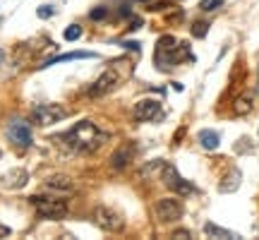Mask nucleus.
Listing matches in <instances>:
<instances>
[{
	"instance_id": "1",
	"label": "nucleus",
	"mask_w": 259,
	"mask_h": 240,
	"mask_svg": "<svg viewBox=\"0 0 259 240\" xmlns=\"http://www.w3.org/2000/svg\"><path fill=\"white\" fill-rule=\"evenodd\" d=\"M60 139H65L67 149H72L77 154H92V151H96L106 142V135L94 125L92 120H79Z\"/></svg>"
},
{
	"instance_id": "2",
	"label": "nucleus",
	"mask_w": 259,
	"mask_h": 240,
	"mask_svg": "<svg viewBox=\"0 0 259 240\" xmlns=\"http://www.w3.org/2000/svg\"><path fill=\"white\" fill-rule=\"evenodd\" d=\"M187 56H190V46H187V44H178L173 36H161L156 44V56H154V60H156L158 70H168V67L178 65Z\"/></svg>"
},
{
	"instance_id": "3",
	"label": "nucleus",
	"mask_w": 259,
	"mask_h": 240,
	"mask_svg": "<svg viewBox=\"0 0 259 240\" xmlns=\"http://www.w3.org/2000/svg\"><path fill=\"white\" fill-rule=\"evenodd\" d=\"M29 204L36 209L41 219H63L67 214V204L63 199H53V197H44V194H31Z\"/></svg>"
},
{
	"instance_id": "4",
	"label": "nucleus",
	"mask_w": 259,
	"mask_h": 240,
	"mask_svg": "<svg viewBox=\"0 0 259 240\" xmlns=\"http://www.w3.org/2000/svg\"><path fill=\"white\" fill-rule=\"evenodd\" d=\"M63 118H67V108L60 106V103H38L31 108V120L46 128V125H53V123H60Z\"/></svg>"
},
{
	"instance_id": "5",
	"label": "nucleus",
	"mask_w": 259,
	"mask_h": 240,
	"mask_svg": "<svg viewBox=\"0 0 259 240\" xmlns=\"http://www.w3.org/2000/svg\"><path fill=\"white\" fill-rule=\"evenodd\" d=\"M94 223L108 233H120L125 228V219L111 207H96L94 209Z\"/></svg>"
},
{
	"instance_id": "6",
	"label": "nucleus",
	"mask_w": 259,
	"mask_h": 240,
	"mask_svg": "<svg viewBox=\"0 0 259 240\" xmlns=\"http://www.w3.org/2000/svg\"><path fill=\"white\" fill-rule=\"evenodd\" d=\"M5 135L8 139L19 149H27L31 147V125H29L27 120L22 118H15L8 123V128H5Z\"/></svg>"
},
{
	"instance_id": "7",
	"label": "nucleus",
	"mask_w": 259,
	"mask_h": 240,
	"mask_svg": "<svg viewBox=\"0 0 259 240\" xmlns=\"http://www.w3.org/2000/svg\"><path fill=\"white\" fill-rule=\"evenodd\" d=\"M154 212H156V219L161 223H173L178 219H183V202L178 199V197H163V199H158L156 207H154Z\"/></svg>"
},
{
	"instance_id": "8",
	"label": "nucleus",
	"mask_w": 259,
	"mask_h": 240,
	"mask_svg": "<svg viewBox=\"0 0 259 240\" xmlns=\"http://www.w3.org/2000/svg\"><path fill=\"white\" fill-rule=\"evenodd\" d=\"M161 178H163V183H166L168 187L173 190V192L180 194V197H187V194H192V192H194L192 183H187L185 178L178 173V168H176V166H170V164H166V168H163Z\"/></svg>"
},
{
	"instance_id": "9",
	"label": "nucleus",
	"mask_w": 259,
	"mask_h": 240,
	"mask_svg": "<svg viewBox=\"0 0 259 240\" xmlns=\"http://www.w3.org/2000/svg\"><path fill=\"white\" fill-rule=\"evenodd\" d=\"M158 113H161V103L156 99H142V101L135 103V118L142 120V123L154 120Z\"/></svg>"
},
{
	"instance_id": "10",
	"label": "nucleus",
	"mask_w": 259,
	"mask_h": 240,
	"mask_svg": "<svg viewBox=\"0 0 259 240\" xmlns=\"http://www.w3.org/2000/svg\"><path fill=\"white\" fill-rule=\"evenodd\" d=\"M96 58H99V53H92V51H72V53H63V56L48 58V60H44L38 67L44 70V67H51V65L67 63V60H96Z\"/></svg>"
},
{
	"instance_id": "11",
	"label": "nucleus",
	"mask_w": 259,
	"mask_h": 240,
	"mask_svg": "<svg viewBox=\"0 0 259 240\" xmlns=\"http://www.w3.org/2000/svg\"><path fill=\"white\" fill-rule=\"evenodd\" d=\"M115 82H118V74L113 72V70H108V72H103L96 82L87 89V94H92V96H101V94L111 92L113 87H115Z\"/></svg>"
},
{
	"instance_id": "12",
	"label": "nucleus",
	"mask_w": 259,
	"mask_h": 240,
	"mask_svg": "<svg viewBox=\"0 0 259 240\" xmlns=\"http://www.w3.org/2000/svg\"><path fill=\"white\" fill-rule=\"evenodd\" d=\"M44 187L51 190V192H72L74 183L70 176H51L46 183H44Z\"/></svg>"
},
{
	"instance_id": "13",
	"label": "nucleus",
	"mask_w": 259,
	"mask_h": 240,
	"mask_svg": "<svg viewBox=\"0 0 259 240\" xmlns=\"http://www.w3.org/2000/svg\"><path fill=\"white\" fill-rule=\"evenodd\" d=\"M132 154H135V149L130 147V144H125V147H120V149H115V151H113V156H111V168L122 171V168L130 164Z\"/></svg>"
},
{
	"instance_id": "14",
	"label": "nucleus",
	"mask_w": 259,
	"mask_h": 240,
	"mask_svg": "<svg viewBox=\"0 0 259 240\" xmlns=\"http://www.w3.org/2000/svg\"><path fill=\"white\" fill-rule=\"evenodd\" d=\"M29 180L27 171H22V168H17V171H10L8 176H5V183H3V187H10V190H19V187H24Z\"/></svg>"
},
{
	"instance_id": "15",
	"label": "nucleus",
	"mask_w": 259,
	"mask_h": 240,
	"mask_svg": "<svg viewBox=\"0 0 259 240\" xmlns=\"http://www.w3.org/2000/svg\"><path fill=\"white\" fill-rule=\"evenodd\" d=\"M197 139H199L202 149H206V151H213V149H219V144H221L219 132H213V130H202V132L197 135Z\"/></svg>"
},
{
	"instance_id": "16",
	"label": "nucleus",
	"mask_w": 259,
	"mask_h": 240,
	"mask_svg": "<svg viewBox=\"0 0 259 240\" xmlns=\"http://www.w3.org/2000/svg\"><path fill=\"white\" fill-rule=\"evenodd\" d=\"M204 233L209 235V238H226V240H235V238H240L238 233H233V231H226V228H221V226H216V223H204Z\"/></svg>"
},
{
	"instance_id": "17",
	"label": "nucleus",
	"mask_w": 259,
	"mask_h": 240,
	"mask_svg": "<svg viewBox=\"0 0 259 240\" xmlns=\"http://www.w3.org/2000/svg\"><path fill=\"white\" fill-rule=\"evenodd\" d=\"M252 94H242V96H238L235 99V103H233V113L235 115H247V113L252 111Z\"/></svg>"
},
{
	"instance_id": "18",
	"label": "nucleus",
	"mask_w": 259,
	"mask_h": 240,
	"mask_svg": "<svg viewBox=\"0 0 259 240\" xmlns=\"http://www.w3.org/2000/svg\"><path fill=\"white\" fill-rule=\"evenodd\" d=\"M163 168H166V164H163L161 158H156V161H154L151 166H144V168H142V173H139V176H142V178H147V176L154 178L156 173H163Z\"/></svg>"
},
{
	"instance_id": "19",
	"label": "nucleus",
	"mask_w": 259,
	"mask_h": 240,
	"mask_svg": "<svg viewBox=\"0 0 259 240\" xmlns=\"http://www.w3.org/2000/svg\"><path fill=\"white\" fill-rule=\"evenodd\" d=\"M226 180H231V183H221V192H233V190H238V185H240V171H233Z\"/></svg>"
},
{
	"instance_id": "20",
	"label": "nucleus",
	"mask_w": 259,
	"mask_h": 240,
	"mask_svg": "<svg viewBox=\"0 0 259 240\" xmlns=\"http://www.w3.org/2000/svg\"><path fill=\"white\" fill-rule=\"evenodd\" d=\"M79 36H82V27L79 24H70V27L65 29V38L67 41H77Z\"/></svg>"
},
{
	"instance_id": "21",
	"label": "nucleus",
	"mask_w": 259,
	"mask_h": 240,
	"mask_svg": "<svg viewBox=\"0 0 259 240\" xmlns=\"http://www.w3.org/2000/svg\"><path fill=\"white\" fill-rule=\"evenodd\" d=\"M226 3V0H202L199 3V10H204V12H213V10H219Z\"/></svg>"
},
{
	"instance_id": "22",
	"label": "nucleus",
	"mask_w": 259,
	"mask_h": 240,
	"mask_svg": "<svg viewBox=\"0 0 259 240\" xmlns=\"http://www.w3.org/2000/svg\"><path fill=\"white\" fill-rule=\"evenodd\" d=\"M206 31H209V24H206V22H194V27H192V36L204 38V36H206Z\"/></svg>"
},
{
	"instance_id": "23",
	"label": "nucleus",
	"mask_w": 259,
	"mask_h": 240,
	"mask_svg": "<svg viewBox=\"0 0 259 240\" xmlns=\"http://www.w3.org/2000/svg\"><path fill=\"white\" fill-rule=\"evenodd\" d=\"M106 15H108V10H106V8H96V10H92V12H89V17H92L94 22H99V19H103Z\"/></svg>"
},
{
	"instance_id": "24",
	"label": "nucleus",
	"mask_w": 259,
	"mask_h": 240,
	"mask_svg": "<svg viewBox=\"0 0 259 240\" xmlns=\"http://www.w3.org/2000/svg\"><path fill=\"white\" fill-rule=\"evenodd\" d=\"M36 15H38L41 19H48L51 15H53V8H51V5H41V8L36 10Z\"/></svg>"
},
{
	"instance_id": "25",
	"label": "nucleus",
	"mask_w": 259,
	"mask_h": 240,
	"mask_svg": "<svg viewBox=\"0 0 259 240\" xmlns=\"http://www.w3.org/2000/svg\"><path fill=\"white\" fill-rule=\"evenodd\" d=\"M142 24H144V22H142V17H130V29H132V31H135V29H139Z\"/></svg>"
},
{
	"instance_id": "26",
	"label": "nucleus",
	"mask_w": 259,
	"mask_h": 240,
	"mask_svg": "<svg viewBox=\"0 0 259 240\" xmlns=\"http://www.w3.org/2000/svg\"><path fill=\"white\" fill-rule=\"evenodd\" d=\"M122 46H125V48H132V51H139V44H137V41H125Z\"/></svg>"
},
{
	"instance_id": "27",
	"label": "nucleus",
	"mask_w": 259,
	"mask_h": 240,
	"mask_svg": "<svg viewBox=\"0 0 259 240\" xmlns=\"http://www.w3.org/2000/svg\"><path fill=\"white\" fill-rule=\"evenodd\" d=\"M173 238H190V231H178Z\"/></svg>"
},
{
	"instance_id": "28",
	"label": "nucleus",
	"mask_w": 259,
	"mask_h": 240,
	"mask_svg": "<svg viewBox=\"0 0 259 240\" xmlns=\"http://www.w3.org/2000/svg\"><path fill=\"white\" fill-rule=\"evenodd\" d=\"M3 60H5V51L0 48V63H3Z\"/></svg>"
}]
</instances>
